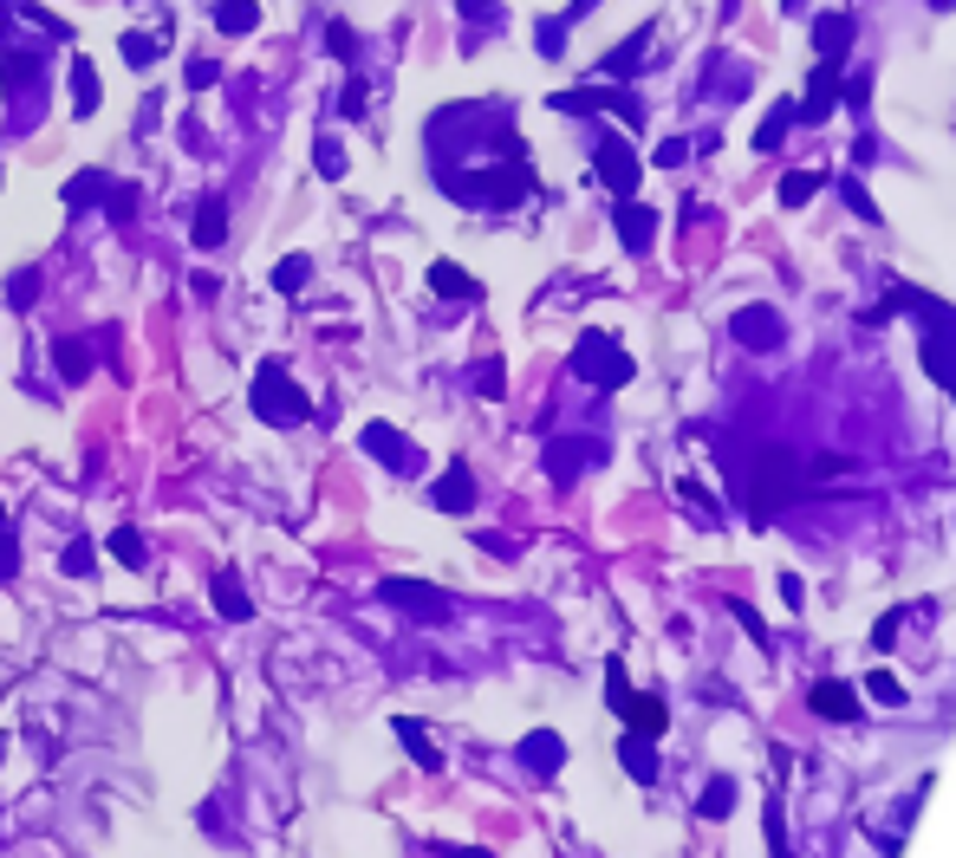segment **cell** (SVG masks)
<instances>
[{"label": "cell", "mask_w": 956, "mask_h": 858, "mask_svg": "<svg viewBox=\"0 0 956 858\" xmlns=\"http://www.w3.org/2000/svg\"><path fill=\"white\" fill-rule=\"evenodd\" d=\"M312 163H319V176H326V183H345V143H339V138H319V143H312Z\"/></svg>", "instance_id": "cell-25"}, {"label": "cell", "mask_w": 956, "mask_h": 858, "mask_svg": "<svg viewBox=\"0 0 956 858\" xmlns=\"http://www.w3.org/2000/svg\"><path fill=\"white\" fill-rule=\"evenodd\" d=\"M430 286H437L442 299H482V286L469 280L455 261H437V267H430Z\"/></svg>", "instance_id": "cell-18"}, {"label": "cell", "mask_w": 956, "mask_h": 858, "mask_svg": "<svg viewBox=\"0 0 956 858\" xmlns=\"http://www.w3.org/2000/svg\"><path fill=\"white\" fill-rule=\"evenodd\" d=\"M91 111H98V66L73 59V118H91Z\"/></svg>", "instance_id": "cell-19"}, {"label": "cell", "mask_w": 956, "mask_h": 858, "mask_svg": "<svg viewBox=\"0 0 956 858\" xmlns=\"http://www.w3.org/2000/svg\"><path fill=\"white\" fill-rule=\"evenodd\" d=\"M33 299H40V274H33V267H20V274L7 280V306H13V312H26Z\"/></svg>", "instance_id": "cell-30"}, {"label": "cell", "mask_w": 956, "mask_h": 858, "mask_svg": "<svg viewBox=\"0 0 956 858\" xmlns=\"http://www.w3.org/2000/svg\"><path fill=\"white\" fill-rule=\"evenodd\" d=\"M442 858H488V853H462V846H442Z\"/></svg>", "instance_id": "cell-43"}, {"label": "cell", "mask_w": 956, "mask_h": 858, "mask_svg": "<svg viewBox=\"0 0 956 858\" xmlns=\"http://www.w3.org/2000/svg\"><path fill=\"white\" fill-rule=\"evenodd\" d=\"M846 202H853V215H866V221H879V209H872V196H866L859 183H846Z\"/></svg>", "instance_id": "cell-39"}, {"label": "cell", "mask_w": 956, "mask_h": 858, "mask_svg": "<svg viewBox=\"0 0 956 858\" xmlns=\"http://www.w3.org/2000/svg\"><path fill=\"white\" fill-rule=\"evenodd\" d=\"M216 33H228V40H248L254 26H261V0H216Z\"/></svg>", "instance_id": "cell-12"}, {"label": "cell", "mask_w": 956, "mask_h": 858, "mask_svg": "<svg viewBox=\"0 0 956 858\" xmlns=\"http://www.w3.org/2000/svg\"><path fill=\"white\" fill-rule=\"evenodd\" d=\"M306 280H312V261H306V254H287V261L274 267V293H287V299H294Z\"/></svg>", "instance_id": "cell-27"}, {"label": "cell", "mask_w": 956, "mask_h": 858, "mask_svg": "<svg viewBox=\"0 0 956 858\" xmlns=\"http://www.w3.org/2000/svg\"><path fill=\"white\" fill-rule=\"evenodd\" d=\"M710 85H716L723 98H741V91H748V66H741V59H710V72H703V91H710Z\"/></svg>", "instance_id": "cell-17"}, {"label": "cell", "mask_w": 956, "mask_h": 858, "mask_svg": "<svg viewBox=\"0 0 956 858\" xmlns=\"http://www.w3.org/2000/svg\"><path fill=\"white\" fill-rule=\"evenodd\" d=\"M853 33H859V20H853V13H813V53H820L826 66H839V59H846Z\"/></svg>", "instance_id": "cell-6"}, {"label": "cell", "mask_w": 956, "mask_h": 858, "mask_svg": "<svg viewBox=\"0 0 956 858\" xmlns=\"http://www.w3.org/2000/svg\"><path fill=\"white\" fill-rule=\"evenodd\" d=\"M592 163H598V183H605L612 196H625V202H631V189H638V176H645V169H638V156H631V143L618 138V131H605V138H598V150H592Z\"/></svg>", "instance_id": "cell-2"}, {"label": "cell", "mask_w": 956, "mask_h": 858, "mask_svg": "<svg viewBox=\"0 0 956 858\" xmlns=\"http://www.w3.org/2000/svg\"><path fill=\"white\" fill-rule=\"evenodd\" d=\"M592 7H598V0H573V7H567V20H580V13H592Z\"/></svg>", "instance_id": "cell-42"}, {"label": "cell", "mask_w": 956, "mask_h": 858, "mask_svg": "<svg viewBox=\"0 0 956 858\" xmlns=\"http://www.w3.org/2000/svg\"><path fill=\"white\" fill-rule=\"evenodd\" d=\"M651 33H658V26H638L625 46H612V53L598 59V78H631V72H638V59H645V46H651Z\"/></svg>", "instance_id": "cell-13"}, {"label": "cell", "mask_w": 956, "mask_h": 858, "mask_svg": "<svg viewBox=\"0 0 956 858\" xmlns=\"http://www.w3.org/2000/svg\"><path fill=\"white\" fill-rule=\"evenodd\" d=\"M788 124H801V111H794V105L781 98V105H774V111L761 118V131H755V150H781V138H788Z\"/></svg>", "instance_id": "cell-21"}, {"label": "cell", "mask_w": 956, "mask_h": 858, "mask_svg": "<svg viewBox=\"0 0 956 858\" xmlns=\"http://www.w3.org/2000/svg\"><path fill=\"white\" fill-rule=\"evenodd\" d=\"M59 566L73 572V579H91V566H98V547H91V534H78V540H66Z\"/></svg>", "instance_id": "cell-26"}, {"label": "cell", "mask_w": 956, "mask_h": 858, "mask_svg": "<svg viewBox=\"0 0 956 858\" xmlns=\"http://www.w3.org/2000/svg\"><path fill=\"white\" fill-rule=\"evenodd\" d=\"M138 202H144V189H138V183H111V189H105V215H111L118 228H131Z\"/></svg>", "instance_id": "cell-23"}, {"label": "cell", "mask_w": 956, "mask_h": 858, "mask_svg": "<svg viewBox=\"0 0 956 858\" xmlns=\"http://www.w3.org/2000/svg\"><path fill=\"white\" fill-rule=\"evenodd\" d=\"M592 455H598V449H586V442H553V455H547V469H553V475L567 482V475H573L580 462H592Z\"/></svg>", "instance_id": "cell-28"}, {"label": "cell", "mask_w": 956, "mask_h": 858, "mask_svg": "<svg viewBox=\"0 0 956 858\" xmlns=\"http://www.w3.org/2000/svg\"><path fill=\"white\" fill-rule=\"evenodd\" d=\"M216 78H221L216 59H189V66H183V85H189V91H209Z\"/></svg>", "instance_id": "cell-33"}, {"label": "cell", "mask_w": 956, "mask_h": 858, "mask_svg": "<svg viewBox=\"0 0 956 858\" xmlns=\"http://www.w3.org/2000/svg\"><path fill=\"white\" fill-rule=\"evenodd\" d=\"M462 20H495V0H462Z\"/></svg>", "instance_id": "cell-41"}, {"label": "cell", "mask_w": 956, "mask_h": 858, "mask_svg": "<svg viewBox=\"0 0 956 858\" xmlns=\"http://www.w3.org/2000/svg\"><path fill=\"white\" fill-rule=\"evenodd\" d=\"M820 183H826L820 169H794V176H781V202H788V209H801V202H807Z\"/></svg>", "instance_id": "cell-29"}, {"label": "cell", "mask_w": 956, "mask_h": 858, "mask_svg": "<svg viewBox=\"0 0 956 858\" xmlns=\"http://www.w3.org/2000/svg\"><path fill=\"white\" fill-rule=\"evenodd\" d=\"M326 53H332V59H352V53H359V33H352L345 20H332V26H326Z\"/></svg>", "instance_id": "cell-31"}, {"label": "cell", "mask_w": 956, "mask_h": 858, "mask_svg": "<svg viewBox=\"0 0 956 858\" xmlns=\"http://www.w3.org/2000/svg\"><path fill=\"white\" fill-rule=\"evenodd\" d=\"M475 384H482V397H502V364H482Z\"/></svg>", "instance_id": "cell-40"}, {"label": "cell", "mask_w": 956, "mask_h": 858, "mask_svg": "<svg viewBox=\"0 0 956 858\" xmlns=\"http://www.w3.org/2000/svg\"><path fill=\"white\" fill-rule=\"evenodd\" d=\"M573 364L586 371L592 384H605V391H618V384L631 377V364H625V358L612 352V345H605L598 332H586V339H580V352H573Z\"/></svg>", "instance_id": "cell-3"}, {"label": "cell", "mask_w": 956, "mask_h": 858, "mask_svg": "<svg viewBox=\"0 0 956 858\" xmlns=\"http://www.w3.org/2000/svg\"><path fill=\"white\" fill-rule=\"evenodd\" d=\"M527 761H534V768H553V761H560V741H553V735H534Z\"/></svg>", "instance_id": "cell-37"}, {"label": "cell", "mask_w": 956, "mask_h": 858, "mask_svg": "<svg viewBox=\"0 0 956 858\" xmlns=\"http://www.w3.org/2000/svg\"><path fill=\"white\" fill-rule=\"evenodd\" d=\"M339 111H345V118H365V72H352V78H345V98H339Z\"/></svg>", "instance_id": "cell-34"}, {"label": "cell", "mask_w": 956, "mask_h": 858, "mask_svg": "<svg viewBox=\"0 0 956 858\" xmlns=\"http://www.w3.org/2000/svg\"><path fill=\"white\" fill-rule=\"evenodd\" d=\"M105 189H111V169H85V176H73L66 183V209H91V202H105Z\"/></svg>", "instance_id": "cell-16"}, {"label": "cell", "mask_w": 956, "mask_h": 858, "mask_svg": "<svg viewBox=\"0 0 956 858\" xmlns=\"http://www.w3.org/2000/svg\"><path fill=\"white\" fill-rule=\"evenodd\" d=\"M781 7H788V13H801V7H807V0H781Z\"/></svg>", "instance_id": "cell-44"}, {"label": "cell", "mask_w": 956, "mask_h": 858, "mask_svg": "<svg viewBox=\"0 0 956 858\" xmlns=\"http://www.w3.org/2000/svg\"><path fill=\"white\" fill-rule=\"evenodd\" d=\"M736 7H741V0H723V13H736Z\"/></svg>", "instance_id": "cell-46"}, {"label": "cell", "mask_w": 956, "mask_h": 858, "mask_svg": "<svg viewBox=\"0 0 956 858\" xmlns=\"http://www.w3.org/2000/svg\"><path fill=\"white\" fill-rule=\"evenodd\" d=\"M820 710H826V715H853V703L839 696V683H820Z\"/></svg>", "instance_id": "cell-38"}, {"label": "cell", "mask_w": 956, "mask_h": 858, "mask_svg": "<svg viewBox=\"0 0 956 858\" xmlns=\"http://www.w3.org/2000/svg\"><path fill=\"white\" fill-rule=\"evenodd\" d=\"M534 46H540L547 59H560V53H567V20H540V33H534Z\"/></svg>", "instance_id": "cell-32"}, {"label": "cell", "mask_w": 956, "mask_h": 858, "mask_svg": "<svg viewBox=\"0 0 956 858\" xmlns=\"http://www.w3.org/2000/svg\"><path fill=\"white\" fill-rule=\"evenodd\" d=\"M53 364H59L66 384H85V377H91V339H73V332L53 339Z\"/></svg>", "instance_id": "cell-14"}, {"label": "cell", "mask_w": 956, "mask_h": 858, "mask_svg": "<svg viewBox=\"0 0 956 858\" xmlns=\"http://www.w3.org/2000/svg\"><path fill=\"white\" fill-rule=\"evenodd\" d=\"M833 98H839V66H826V59H820V66H813V78H807V91H801V105H794V111H801V124H826V118H833Z\"/></svg>", "instance_id": "cell-5"}, {"label": "cell", "mask_w": 956, "mask_h": 858, "mask_svg": "<svg viewBox=\"0 0 956 858\" xmlns=\"http://www.w3.org/2000/svg\"><path fill=\"white\" fill-rule=\"evenodd\" d=\"M931 7H937V13H950V7H956V0H931Z\"/></svg>", "instance_id": "cell-45"}, {"label": "cell", "mask_w": 956, "mask_h": 858, "mask_svg": "<svg viewBox=\"0 0 956 858\" xmlns=\"http://www.w3.org/2000/svg\"><path fill=\"white\" fill-rule=\"evenodd\" d=\"M397 741L410 748V761H424V768H437L442 755L430 748V735H424V722H410V715H397Z\"/></svg>", "instance_id": "cell-24"}, {"label": "cell", "mask_w": 956, "mask_h": 858, "mask_svg": "<svg viewBox=\"0 0 956 858\" xmlns=\"http://www.w3.org/2000/svg\"><path fill=\"white\" fill-rule=\"evenodd\" d=\"M384 605H397L410 618H449V598L430 592V585H417V579H384Z\"/></svg>", "instance_id": "cell-4"}, {"label": "cell", "mask_w": 956, "mask_h": 858, "mask_svg": "<svg viewBox=\"0 0 956 858\" xmlns=\"http://www.w3.org/2000/svg\"><path fill=\"white\" fill-rule=\"evenodd\" d=\"M209 598H216V612L228 618V625H248V618H254V598L241 592V572H234V566H221V572H216Z\"/></svg>", "instance_id": "cell-9"}, {"label": "cell", "mask_w": 956, "mask_h": 858, "mask_svg": "<svg viewBox=\"0 0 956 858\" xmlns=\"http://www.w3.org/2000/svg\"><path fill=\"white\" fill-rule=\"evenodd\" d=\"M189 241H196L202 254L228 241V202H221V196H202V202H196V221H189Z\"/></svg>", "instance_id": "cell-10"}, {"label": "cell", "mask_w": 956, "mask_h": 858, "mask_svg": "<svg viewBox=\"0 0 956 858\" xmlns=\"http://www.w3.org/2000/svg\"><path fill=\"white\" fill-rule=\"evenodd\" d=\"M651 234H658V215H651V209H638V202H625V209H618V241H625L631 254H645V248H651Z\"/></svg>", "instance_id": "cell-15"}, {"label": "cell", "mask_w": 956, "mask_h": 858, "mask_svg": "<svg viewBox=\"0 0 956 858\" xmlns=\"http://www.w3.org/2000/svg\"><path fill=\"white\" fill-rule=\"evenodd\" d=\"M248 410L261 417L267 429H299L312 417V397L294 384V371H287V358H267V364H254V384H248Z\"/></svg>", "instance_id": "cell-1"}, {"label": "cell", "mask_w": 956, "mask_h": 858, "mask_svg": "<svg viewBox=\"0 0 956 858\" xmlns=\"http://www.w3.org/2000/svg\"><path fill=\"white\" fill-rule=\"evenodd\" d=\"M736 339L755 345V352H774V345H781V312H774V306H748V312H736Z\"/></svg>", "instance_id": "cell-7"}, {"label": "cell", "mask_w": 956, "mask_h": 858, "mask_svg": "<svg viewBox=\"0 0 956 858\" xmlns=\"http://www.w3.org/2000/svg\"><path fill=\"white\" fill-rule=\"evenodd\" d=\"M111 560H118V566H131V572L150 566V547L138 540V527H111Z\"/></svg>", "instance_id": "cell-22"}, {"label": "cell", "mask_w": 956, "mask_h": 858, "mask_svg": "<svg viewBox=\"0 0 956 858\" xmlns=\"http://www.w3.org/2000/svg\"><path fill=\"white\" fill-rule=\"evenodd\" d=\"M839 91H846V105H853V111H866V105H872V72H859V78H846Z\"/></svg>", "instance_id": "cell-36"}, {"label": "cell", "mask_w": 956, "mask_h": 858, "mask_svg": "<svg viewBox=\"0 0 956 858\" xmlns=\"http://www.w3.org/2000/svg\"><path fill=\"white\" fill-rule=\"evenodd\" d=\"M359 442H365V455H377L384 469H417V449H410V442H404L391 424H371Z\"/></svg>", "instance_id": "cell-8"}, {"label": "cell", "mask_w": 956, "mask_h": 858, "mask_svg": "<svg viewBox=\"0 0 956 858\" xmlns=\"http://www.w3.org/2000/svg\"><path fill=\"white\" fill-rule=\"evenodd\" d=\"M118 53H124V66H131V72H150L156 59H163V40H156V33H124Z\"/></svg>", "instance_id": "cell-20"}, {"label": "cell", "mask_w": 956, "mask_h": 858, "mask_svg": "<svg viewBox=\"0 0 956 858\" xmlns=\"http://www.w3.org/2000/svg\"><path fill=\"white\" fill-rule=\"evenodd\" d=\"M0 527H7V501H0Z\"/></svg>", "instance_id": "cell-47"}, {"label": "cell", "mask_w": 956, "mask_h": 858, "mask_svg": "<svg viewBox=\"0 0 956 858\" xmlns=\"http://www.w3.org/2000/svg\"><path fill=\"white\" fill-rule=\"evenodd\" d=\"M430 501H437L442 514H469V507H475V482H469V469H462V462H449V475L430 488Z\"/></svg>", "instance_id": "cell-11"}, {"label": "cell", "mask_w": 956, "mask_h": 858, "mask_svg": "<svg viewBox=\"0 0 956 858\" xmlns=\"http://www.w3.org/2000/svg\"><path fill=\"white\" fill-rule=\"evenodd\" d=\"M20 572V540H13V527H0V585Z\"/></svg>", "instance_id": "cell-35"}]
</instances>
